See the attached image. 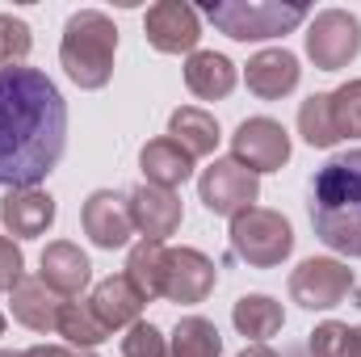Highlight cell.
<instances>
[{"instance_id": "4dcf8cb0", "label": "cell", "mask_w": 361, "mask_h": 357, "mask_svg": "<svg viewBox=\"0 0 361 357\" xmlns=\"http://www.w3.org/2000/svg\"><path fill=\"white\" fill-rule=\"evenodd\" d=\"M25 277V257H21V248L8 240V236H0V294H13V286Z\"/></svg>"}, {"instance_id": "cb8c5ba5", "label": "cell", "mask_w": 361, "mask_h": 357, "mask_svg": "<svg viewBox=\"0 0 361 357\" xmlns=\"http://www.w3.org/2000/svg\"><path fill=\"white\" fill-rule=\"evenodd\" d=\"M160 265H164V244H156V240H139L126 253V282L139 290L143 303L160 298Z\"/></svg>"}, {"instance_id": "ba28073f", "label": "cell", "mask_w": 361, "mask_h": 357, "mask_svg": "<svg viewBox=\"0 0 361 357\" xmlns=\"http://www.w3.org/2000/svg\"><path fill=\"white\" fill-rule=\"evenodd\" d=\"M231 160L244 164L248 173H277L290 160V135L277 118H244L231 135Z\"/></svg>"}, {"instance_id": "3957f363", "label": "cell", "mask_w": 361, "mask_h": 357, "mask_svg": "<svg viewBox=\"0 0 361 357\" xmlns=\"http://www.w3.org/2000/svg\"><path fill=\"white\" fill-rule=\"evenodd\" d=\"M114 55H118V25L101 8H80L63 25L59 42V63L76 89H105L114 76Z\"/></svg>"}, {"instance_id": "ffe728a7", "label": "cell", "mask_w": 361, "mask_h": 357, "mask_svg": "<svg viewBox=\"0 0 361 357\" xmlns=\"http://www.w3.org/2000/svg\"><path fill=\"white\" fill-rule=\"evenodd\" d=\"M185 89L197 101H223L235 89V63L219 51H193L185 59Z\"/></svg>"}, {"instance_id": "f1b7e54d", "label": "cell", "mask_w": 361, "mask_h": 357, "mask_svg": "<svg viewBox=\"0 0 361 357\" xmlns=\"http://www.w3.org/2000/svg\"><path fill=\"white\" fill-rule=\"evenodd\" d=\"M122 357H169V337H164L156 324L139 320V324H130L126 337H122Z\"/></svg>"}, {"instance_id": "603a6c76", "label": "cell", "mask_w": 361, "mask_h": 357, "mask_svg": "<svg viewBox=\"0 0 361 357\" xmlns=\"http://www.w3.org/2000/svg\"><path fill=\"white\" fill-rule=\"evenodd\" d=\"M219 353H223V337L206 315H185L169 337V357H219Z\"/></svg>"}, {"instance_id": "7402d4cb", "label": "cell", "mask_w": 361, "mask_h": 357, "mask_svg": "<svg viewBox=\"0 0 361 357\" xmlns=\"http://www.w3.org/2000/svg\"><path fill=\"white\" fill-rule=\"evenodd\" d=\"M231 324H235V332L248 337L252 345H265L269 337L281 332L286 311H281V303L269 298V294H244V298L231 307Z\"/></svg>"}, {"instance_id": "2e32d148", "label": "cell", "mask_w": 361, "mask_h": 357, "mask_svg": "<svg viewBox=\"0 0 361 357\" xmlns=\"http://www.w3.org/2000/svg\"><path fill=\"white\" fill-rule=\"evenodd\" d=\"M0 223H4L8 236H17V240L47 236V227L55 223V198L42 193L38 185H34V189H8V193L0 198Z\"/></svg>"}, {"instance_id": "d590c367", "label": "cell", "mask_w": 361, "mask_h": 357, "mask_svg": "<svg viewBox=\"0 0 361 357\" xmlns=\"http://www.w3.org/2000/svg\"><path fill=\"white\" fill-rule=\"evenodd\" d=\"M0 357H21V353H13V349H0Z\"/></svg>"}, {"instance_id": "f546056e", "label": "cell", "mask_w": 361, "mask_h": 357, "mask_svg": "<svg viewBox=\"0 0 361 357\" xmlns=\"http://www.w3.org/2000/svg\"><path fill=\"white\" fill-rule=\"evenodd\" d=\"M345 341H349V324L328 320V324H319V328L311 332L307 353L311 357H345Z\"/></svg>"}, {"instance_id": "4fadbf2b", "label": "cell", "mask_w": 361, "mask_h": 357, "mask_svg": "<svg viewBox=\"0 0 361 357\" xmlns=\"http://www.w3.org/2000/svg\"><path fill=\"white\" fill-rule=\"evenodd\" d=\"M126 202H130L135 231H139L143 240L164 244L169 236H177L185 210H180V198L173 189H160V185H147V181H143V185H135V189L126 193Z\"/></svg>"}, {"instance_id": "8fae6325", "label": "cell", "mask_w": 361, "mask_h": 357, "mask_svg": "<svg viewBox=\"0 0 361 357\" xmlns=\"http://www.w3.org/2000/svg\"><path fill=\"white\" fill-rule=\"evenodd\" d=\"M143 34L160 55H193L197 38H202V17H197V8H189L180 0H160L147 8Z\"/></svg>"}, {"instance_id": "e575fe53", "label": "cell", "mask_w": 361, "mask_h": 357, "mask_svg": "<svg viewBox=\"0 0 361 357\" xmlns=\"http://www.w3.org/2000/svg\"><path fill=\"white\" fill-rule=\"evenodd\" d=\"M286 357H311V353H307V349H290Z\"/></svg>"}, {"instance_id": "30bf717a", "label": "cell", "mask_w": 361, "mask_h": 357, "mask_svg": "<svg viewBox=\"0 0 361 357\" xmlns=\"http://www.w3.org/2000/svg\"><path fill=\"white\" fill-rule=\"evenodd\" d=\"M197 198H202V206H206L210 214L235 219L240 210L257 206L261 181H257V173H248L244 164H235V160L227 156V160H214V164L197 177Z\"/></svg>"}, {"instance_id": "d4e9b609", "label": "cell", "mask_w": 361, "mask_h": 357, "mask_svg": "<svg viewBox=\"0 0 361 357\" xmlns=\"http://www.w3.org/2000/svg\"><path fill=\"white\" fill-rule=\"evenodd\" d=\"M298 135L311 147H336V126H332V109H328V92H315L298 105Z\"/></svg>"}, {"instance_id": "484cf974", "label": "cell", "mask_w": 361, "mask_h": 357, "mask_svg": "<svg viewBox=\"0 0 361 357\" xmlns=\"http://www.w3.org/2000/svg\"><path fill=\"white\" fill-rule=\"evenodd\" d=\"M59 337H63L68 345H76V349H92V345H101L109 332L101 328V320L89 311V303L68 298V303H63V315H59Z\"/></svg>"}, {"instance_id": "8992f818", "label": "cell", "mask_w": 361, "mask_h": 357, "mask_svg": "<svg viewBox=\"0 0 361 357\" xmlns=\"http://www.w3.org/2000/svg\"><path fill=\"white\" fill-rule=\"evenodd\" d=\"M307 55L319 72H341L361 55V21L349 8H324L307 25Z\"/></svg>"}, {"instance_id": "44dd1931", "label": "cell", "mask_w": 361, "mask_h": 357, "mask_svg": "<svg viewBox=\"0 0 361 357\" xmlns=\"http://www.w3.org/2000/svg\"><path fill=\"white\" fill-rule=\"evenodd\" d=\"M169 139L180 143L193 160L214 156V147H219V122H214V114H206L197 105H180L169 118Z\"/></svg>"}, {"instance_id": "e0dca14e", "label": "cell", "mask_w": 361, "mask_h": 357, "mask_svg": "<svg viewBox=\"0 0 361 357\" xmlns=\"http://www.w3.org/2000/svg\"><path fill=\"white\" fill-rule=\"evenodd\" d=\"M63 303L42 277H21L8 294V307H13V320L25 324L30 332H59V315H63Z\"/></svg>"}, {"instance_id": "5bb4252c", "label": "cell", "mask_w": 361, "mask_h": 357, "mask_svg": "<svg viewBox=\"0 0 361 357\" xmlns=\"http://www.w3.org/2000/svg\"><path fill=\"white\" fill-rule=\"evenodd\" d=\"M244 80L248 92L261 97V101H281L298 89L302 80V68H298V55L286 51V47H269V51H257L244 68Z\"/></svg>"}, {"instance_id": "836d02e7", "label": "cell", "mask_w": 361, "mask_h": 357, "mask_svg": "<svg viewBox=\"0 0 361 357\" xmlns=\"http://www.w3.org/2000/svg\"><path fill=\"white\" fill-rule=\"evenodd\" d=\"M240 357H277V353H273L269 345H248V349H244Z\"/></svg>"}, {"instance_id": "1f68e13d", "label": "cell", "mask_w": 361, "mask_h": 357, "mask_svg": "<svg viewBox=\"0 0 361 357\" xmlns=\"http://www.w3.org/2000/svg\"><path fill=\"white\" fill-rule=\"evenodd\" d=\"M21 357H97L92 349H76V345H34Z\"/></svg>"}, {"instance_id": "6da1fadb", "label": "cell", "mask_w": 361, "mask_h": 357, "mask_svg": "<svg viewBox=\"0 0 361 357\" xmlns=\"http://www.w3.org/2000/svg\"><path fill=\"white\" fill-rule=\"evenodd\" d=\"M68 147V105L38 68H0V185L34 189Z\"/></svg>"}, {"instance_id": "d6a6232c", "label": "cell", "mask_w": 361, "mask_h": 357, "mask_svg": "<svg viewBox=\"0 0 361 357\" xmlns=\"http://www.w3.org/2000/svg\"><path fill=\"white\" fill-rule=\"evenodd\" d=\"M345 357H361V324L349 328V341H345Z\"/></svg>"}, {"instance_id": "9c48e42d", "label": "cell", "mask_w": 361, "mask_h": 357, "mask_svg": "<svg viewBox=\"0 0 361 357\" xmlns=\"http://www.w3.org/2000/svg\"><path fill=\"white\" fill-rule=\"evenodd\" d=\"M219 282V269L206 253L197 248H164V265H160V298L193 307L206 303L210 290Z\"/></svg>"}, {"instance_id": "277c9868", "label": "cell", "mask_w": 361, "mask_h": 357, "mask_svg": "<svg viewBox=\"0 0 361 357\" xmlns=\"http://www.w3.org/2000/svg\"><path fill=\"white\" fill-rule=\"evenodd\" d=\"M210 25L223 30L235 42H269L307 21L302 4H273V0H231V4H210L206 8Z\"/></svg>"}, {"instance_id": "5b68a950", "label": "cell", "mask_w": 361, "mask_h": 357, "mask_svg": "<svg viewBox=\"0 0 361 357\" xmlns=\"http://www.w3.org/2000/svg\"><path fill=\"white\" fill-rule=\"evenodd\" d=\"M231 253L252 269H277L294 253V227L277 210L248 206L231 219Z\"/></svg>"}, {"instance_id": "9a60e30c", "label": "cell", "mask_w": 361, "mask_h": 357, "mask_svg": "<svg viewBox=\"0 0 361 357\" xmlns=\"http://www.w3.org/2000/svg\"><path fill=\"white\" fill-rule=\"evenodd\" d=\"M38 265H42L38 269V277H42L59 298H80L85 286L92 282L89 257H85L80 244H72V240H55V244H47Z\"/></svg>"}, {"instance_id": "52a82bcc", "label": "cell", "mask_w": 361, "mask_h": 357, "mask_svg": "<svg viewBox=\"0 0 361 357\" xmlns=\"http://www.w3.org/2000/svg\"><path fill=\"white\" fill-rule=\"evenodd\" d=\"M353 294V269L332 257H311L290 273V298L302 311H332Z\"/></svg>"}, {"instance_id": "7a4b0ae2", "label": "cell", "mask_w": 361, "mask_h": 357, "mask_svg": "<svg viewBox=\"0 0 361 357\" xmlns=\"http://www.w3.org/2000/svg\"><path fill=\"white\" fill-rule=\"evenodd\" d=\"M311 227L315 236L341 253L361 257V147L332 156L315 177H311Z\"/></svg>"}, {"instance_id": "ac0fdd59", "label": "cell", "mask_w": 361, "mask_h": 357, "mask_svg": "<svg viewBox=\"0 0 361 357\" xmlns=\"http://www.w3.org/2000/svg\"><path fill=\"white\" fill-rule=\"evenodd\" d=\"M89 311L101 320V328L114 337L118 328L139 324V315H143V298H139V290L126 282V273H118V277H105V282L92 286Z\"/></svg>"}, {"instance_id": "83f0119b", "label": "cell", "mask_w": 361, "mask_h": 357, "mask_svg": "<svg viewBox=\"0 0 361 357\" xmlns=\"http://www.w3.org/2000/svg\"><path fill=\"white\" fill-rule=\"evenodd\" d=\"M30 47H34L30 25L21 17H13V13H0V68H21Z\"/></svg>"}, {"instance_id": "7c38bea8", "label": "cell", "mask_w": 361, "mask_h": 357, "mask_svg": "<svg viewBox=\"0 0 361 357\" xmlns=\"http://www.w3.org/2000/svg\"><path fill=\"white\" fill-rule=\"evenodd\" d=\"M80 223H85V236H89L97 248H126L130 236H135V219H130V202L126 193H114V189H97L85 198V210H80Z\"/></svg>"}, {"instance_id": "8d00e7d4", "label": "cell", "mask_w": 361, "mask_h": 357, "mask_svg": "<svg viewBox=\"0 0 361 357\" xmlns=\"http://www.w3.org/2000/svg\"><path fill=\"white\" fill-rule=\"evenodd\" d=\"M0 337H4V315H0Z\"/></svg>"}, {"instance_id": "4316f807", "label": "cell", "mask_w": 361, "mask_h": 357, "mask_svg": "<svg viewBox=\"0 0 361 357\" xmlns=\"http://www.w3.org/2000/svg\"><path fill=\"white\" fill-rule=\"evenodd\" d=\"M328 109H332L336 139H361V80H349L336 92H328Z\"/></svg>"}, {"instance_id": "d6986e66", "label": "cell", "mask_w": 361, "mask_h": 357, "mask_svg": "<svg viewBox=\"0 0 361 357\" xmlns=\"http://www.w3.org/2000/svg\"><path fill=\"white\" fill-rule=\"evenodd\" d=\"M139 169H143V181H147V185H160V189H173V193H177L180 185L193 177V156L164 135V139L143 143Z\"/></svg>"}]
</instances>
